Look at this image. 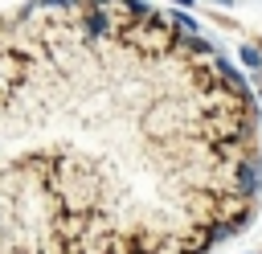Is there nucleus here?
I'll return each mask as SVG.
<instances>
[{
    "label": "nucleus",
    "mask_w": 262,
    "mask_h": 254,
    "mask_svg": "<svg viewBox=\"0 0 262 254\" xmlns=\"http://www.w3.org/2000/svg\"><path fill=\"white\" fill-rule=\"evenodd\" d=\"M176 4H180V8H192V4H196V0H176Z\"/></svg>",
    "instance_id": "obj_3"
},
{
    "label": "nucleus",
    "mask_w": 262,
    "mask_h": 254,
    "mask_svg": "<svg viewBox=\"0 0 262 254\" xmlns=\"http://www.w3.org/2000/svg\"><path fill=\"white\" fill-rule=\"evenodd\" d=\"M172 25H176V33H180V37H192V33H196V20H192L188 12H176V16H172Z\"/></svg>",
    "instance_id": "obj_2"
},
{
    "label": "nucleus",
    "mask_w": 262,
    "mask_h": 254,
    "mask_svg": "<svg viewBox=\"0 0 262 254\" xmlns=\"http://www.w3.org/2000/svg\"><path fill=\"white\" fill-rule=\"evenodd\" d=\"M237 57H242V66H246V70H262V49H258V45H250V41H242V49H237Z\"/></svg>",
    "instance_id": "obj_1"
},
{
    "label": "nucleus",
    "mask_w": 262,
    "mask_h": 254,
    "mask_svg": "<svg viewBox=\"0 0 262 254\" xmlns=\"http://www.w3.org/2000/svg\"><path fill=\"white\" fill-rule=\"evenodd\" d=\"M213 4H221V8H229V4H233V0H213Z\"/></svg>",
    "instance_id": "obj_4"
}]
</instances>
